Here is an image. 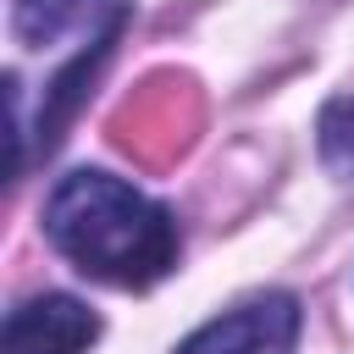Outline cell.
Here are the masks:
<instances>
[{"label":"cell","instance_id":"obj_2","mask_svg":"<svg viewBox=\"0 0 354 354\" xmlns=\"http://www.w3.org/2000/svg\"><path fill=\"white\" fill-rule=\"evenodd\" d=\"M299 343V299L293 293H260L205 326H194L177 354H293Z\"/></svg>","mask_w":354,"mask_h":354},{"label":"cell","instance_id":"obj_5","mask_svg":"<svg viewBox=\"0 0 354 354\" xmlns=\"http://www.w3.org/2000/svg\"><path fill=\"white\" fill-rule=\"evenodd\" d=\"M315 144H321V160H326L343 183H354V100H332V105L321 111Z\"/></svg>","mask_w":354,"mask_h":354},{"label":"cell","instance_id":"obj_1","mask_svg":"<svg viewBox=\"0 0 354 354\" xmlns=\"http://www.w3.org/2000/svg\"><path fill=\"white\" fill-rule=\"evenodd\" d=\"M44 238L94 282L149 288L177 266V216L111 171H66L44 199Z\"/></svg>","mask_w":354,"mask_h":354},{"label":"cell","instance_id":"obj_4","mask_svg":"<svg viewBox=\"0 0 354 354\" xmlns=\"http://www.w3.org/2000/svg\"><path fill=\"white\" fill-rule=\"evenodd\" d=\"M100 337V315L72 293H39L6 315L0 354H83Z\"/></svg>","mask_w":354,"mask_h":354},{"label":"cell","instance_id":"obj_3","mask_svg":"<svg viewBox=\"0 0 354 354\" xmlns=\"http://www.w3.org/2000/svg\"><path fill=\"white\" fill-rule=\"evenodd\" d=\"M127 17H133L127 0H11V33L28 50L72 44L83 55V50L116 44Z\"/></svg>","mask_w":354,"mask_h":354}]
</instances>
